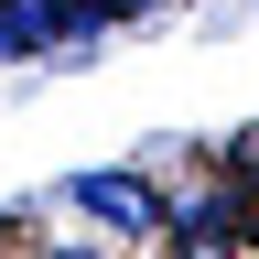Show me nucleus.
Here are the masks:
<instances>
[{
    "mask_svg": "<svg viewBox=\"0 0 259 259\" xmlns=\"http://www.w3.org/2000/svg\"><path fill=\"white\" fill-rule=\"evenodd\" d=\"M162 238L173 248H248L259 238V205L238 184H184V194H162Z\"/></svg>",
    "mask_w": 259,
    "mask_h": 259,
    "instance_id": "f257e3e1",
    "label": "nucleus"
},
{
    "mask_svg": "<svg viewBox=\"0 0 259 259\" xmlns=\"http://www.w3.org/2000/svg\"><path fill=\"white\" fill-rule=\"evenodd\" d=\"M65 205H87L97 227H119V238H162V184H141V173H76Z\"/></svg>",
    "mask_w": 259,
    "mask_h": 259,
    "instance_id": "f03ea898",
    "label": "nucleus"
},
{
    "mask_svg": "<svg viewBox=\"0 0 259 259\" xmlns=\"http://www.w3.org/2000/svg\"><path fill=\"white\" fill-rule=\"evenodd\" d=\"M65 54V0H0V65Z\"/></svg>",
    "mask_w": 259,
    "mask_h": 259,
    "instance_id": "7ed1b4c3",
    "label": "nucleus"
},
{
    "mask_svg": "<svg viewBox=\"0 0 259 259\" xmlns=\"http://www.w3.org/2000/svg\"><path fill=\"white\" fill-rule=\"evenodd\" d=\"M227 173H238V184H248V205H259V130H248V141H227Z\"/></svg>",
    "mask_w": 259,
    "mask_h": 259,
    "instance_id": "20e7f679",
    "label": "nucleus"
}]
</instances>
